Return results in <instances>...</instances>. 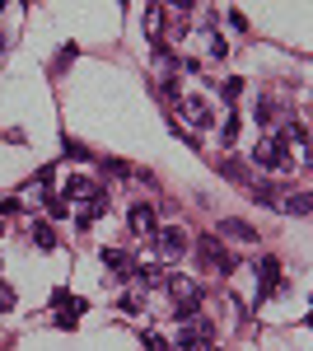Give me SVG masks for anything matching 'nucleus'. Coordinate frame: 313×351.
Here are the masks:
<instances>
[{"label":"nucleus","instance_id":"f257e3e1","mask_svg":"<svg viewBox=\"0 0 313 351\" xmlns=\"http://www.w3.org/2000/svg\"><path fill=\"white\" fill-rule=\"evenodd\" d=\"M253 164H258V169H271V173H286V169H295V164H290V150H286V136H281V132L262 136L258 150H253Z\"/></svg>","mask_w":313,"mask_h":351},{"label":"nucleus","instance_id":"f03ea898","mask_svg":"<svg viewBox=\"0 0 313 351\" xmlns=\"http://www.w3.org/2000/svg\"><path fill=\"white\" fill-rule=\"evenodd\" d=\"M187 248H192V234H187L183 225H168V230H155V253L164 263H178Z\"/></svg>","mask_w":313,"mask_h":351},{"label":"nucleus","instance_id":"7ed1b4c3","mask_svg":"<svg viewBox=\"0 0 313 351\" xmlns=\"http://www.w3.org/2000/svg\"><path fill=\"white\" fill-rule=\"evenodd\" d=\"M99 263L112 271V281H131V271H136V258L122 253V248H103V253H99Z\"/></svg>","mask_w":313,"mask_h":351},{"label":"nucleus","instance_id":"20e7f679","mask_svg":"<svg viewBox=\"0 0 313 351\" xmlns=\"http://www.w3.org/2000/svg\"><path fill=\"white\" fill-rule=\"evenodd\" d=\"M131 230H136V234H145V239H155L159 216H155V206H150V202H136V206H131Z\"/></svg>","mask_w":313,"mask_h":351},{"label":"nucleus","instance_id":"39448f33","mask_svg":"<svg viewBox=\"0 0 313 351\" xmlns=\"http://www.w3.org/2000/svg\"><path fill=\"white\" fill-rule=\"evenodd\" d=\"M197 253H201V263H206L210 271H229V258H225V248L215 239H197Z\"/></svg>","mask_w":313,"mask_h":351},{"label":"nucleus","instance_id":"423d86ee","mask_svg":"<svg viewBox=\"0 0 313 351\" xmlns=\"http://www.w3.org/2000/svg\"><path fill=\"white\" fill-rule=\"evenodd\" d=\"M271 291H281V263H276V258H262V286H258V304L266 295H271Z\"/></svg>","mask_w":313,"mask_h":351},{"label":"nucleus","instance_id":"0eeeda50","mask_svg":"<svg viewBox=\"0 0 313 351\" xmlns=\"http://www.w3.org/2000/svg\"><path fill=\"white\" fill-rule=\"evenodd\" d=\"M71 197L89 202V197H99V188H94L89 178H66V183H61V202H71Z\"/></svg>","mask_w":313,"mask_h":351},{"label":"nucleus","instance_id":"6e6552de","mask_svg":"<svg viewBox=\"0 0 313 351\" xmlns=\"http://www.w3.org/2000/svg\"><path fill=\"white\" fill-rule=\"evenodd\" d=\"M220 234H229L238 243H258V230L248 225V220H220Z\"/></svg>","mask_w":313,"mask_h":351},{"label":"nucleus","instance_id":"1a4fd4ad","mask_svg":"<svg viewBox=\"0 0 313 351\" xmlns=\"http://www.w3.org/2000/svg\"><path fill=\"white\" fill-rule=\"evenodd\" d=\"M183 117H192L197 127H215V112H210L201 99H183Z\"/></svg>","mask_w":313,"mask_h":351},{"label":"nucleus","instance_id":"9d476101","mask_svg":"<svg viewBox=\"0 0 313 351\" xmlns=\"http://www.w3.org/2000/svg\"><path fill=\"white\" fill-rule=\"evenodd\" d=\"M276 206H281L286 216H309V192H286Z\"/></svg>","mask_w":313,"mask_h":351},{"label":"nucleus","instance_id":"9b49d317","mask_svg":"<svg viewBox=\"0 0 313 351\" xmlns=\"http://www.w3.org/2000/svg\"><path fill=\"white\" fill-rule=\"evenodd\" d=\"M103 211H108V197H103V192H99V197H89V206L79 211V230H89V225L103 216Z\"/></svg>","mask_w":313,"mask_h":351},{"label":"nucleus","instance_id":"f8f14e48","mask_svg":"<svg viewBox=\"0 0 313 351\" xmlns=\"http://www.w3.org/2000/svg\"><path fill=\"white\" fill-rule=\"evenodd\" d=\"M28 239L38 243L42 253H52V248H56V234H52V225H42V220H38V225H28Z\"/></svg>","mask_w":313,"mask_h":351},{"label":"nucleus","instance_id":"ddd939ff","mask_svg":"<svg viewBox=\"0 0 313 351\" xmlns=\"http://www.w3.org/2000/svg\"><path fill=\"white\" fill-rule=\"evenodd\" d=\"M140 24H145L150 38H159V33H164V5H145V19H140Z\"/></svg>","mask_w":313,"mask_h":351},{"label":"nucleus","instance_id":"4468645a","mask_svg":"<svg viewBox=\"0 0 313 351\" xmlns=\"http://www.w3.org/2000/svg\"><path fill=\"white\" fill-rule=\"evenodd\" d=\"M220 173H225L229 183H243V188H248V169H243L238 160H220Z\"/></svg>","mask_w":313,"mask_h":351},{"label":"nucleus","instance_id":"2eb2a0df","mask_svg":"<svg viewBox=\"0 0 313 351\" xmlns=\"http://www.w3.org/2000/svg\"><path fill=\"white\" fill-rule=\"evenodd\" d=\"M145 351H173V347H168L164 332H145Z\"/></svg>","mask_w":313,"mask_h":351},{"label":"nucleus","instance_id":"dca6fc26","mask_svg":"<svg viewBox=\"0 0 313 351\" xmlns=\"http://www.w3.org/2000/svg\"><path fill=\"white\" fill-rule=\"evenodd\" d=\"M19 211H24V197H5L0 202V216H19Z\"/></svg>","mask_w":313,"mask_h":351},{"label":"nucleus","instance_id":"f3484780","mask_svg":"<svg viewBox=\"0 0 313 351\" xmlns=\"http://www.w3.org/2000/svg\"><path fill=\"white\" fill-rule=\"evenodd\" d=\"M238 136V117H225V122H220V141H225V145H229V141H234Z\"/></svg>","mask_w":313,"mask_h":351},{"label":"nucleus","instance_id":"a211bd4d","mask_svg":"<svg viewBox=\"0 0 313 351\" xmlns=\"http://www.w3.org/2000/svg\"><path fill=\"white\" fill-rule=\"evenodd\" d=\"M42 202H47V216H52V220L66 216V202H61V197H42Z\"/></svg>","mask_w":313,"mask_h":351},{"label":"nucleus","instance_id":"6ab92c4d","mask_svg":"<svg viewBox=\"0 0 313 351\" xmlns=\"http://www.w3.org/2000/svg\"><path fill=\"white\" fill-rule=\"evenodd\" d=\"M220 94H225V104H234L238 94H243V80H225V89H220Z\"/></svg>","mask_w":313,"mask_h":351},{"label":"nucleus","instance_id":"aec40b11","mask_svg":"<svg viewBox=\"0 0 313 351\" xmlns=\"http://www.w3.org/2000/svg\"><path fill=\"white\" fill-rule=\"evenodd\" d=\"M66 155H75V160H89V150H84L79 141H66Z\"/></svg>","mask_w":313,"mask_h":351},{"label":"nucleus","instance_id":"412c9836","mask_svg":"<svg viewBox=\"0 0 313 351\" xmlns=\"http://www.w3.org/2000/svg\"><path fill=\"white\" fill-rule=\"evenodd\" d=\"M0 234H5V220H0Z\"/></svg>","mask_w":313,"mask_h":351}]
</instances>
